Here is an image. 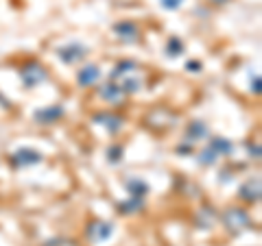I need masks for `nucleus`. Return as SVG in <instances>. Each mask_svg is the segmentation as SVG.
Segmentation results:
<instances>
[{"label":"nucleus","mask_w":262,"mask_h":246,"mask_svg":"<svg viewBox=\"0 0 262 246\" xmlns=\"http://www.w3.org/2000/svg\"><path fill=\"white\" fill-rule=\"evenodd\" d=\"M20 77H22V85L27 89H33V87H37L39 83H44V81L48 79V70L39 61L31 59V61L24 63Z\"/></svg>","instance_id":"f257e3e1"},{"label":"nucleus","mask_w":262,"mask_h":246,"mask_svg":"<svg viewBox=\"0 0 262 246\" xmlns=\"http://www.w3.org/2000/svg\"><path fill=\"white\" fill-rule=\"evenodd\" d=\"M221 218H223L225 229H227V231H232V233L243 231V229H247L249 223H251L249 214L243 207H229V209L223 211V216H221Z\"/></svg>","instance_id":"f03ea898"},{"label":"nucleus","mask_w":262,"mask_h":246,"mask_svg":"<svg viewBox=\"0 0 262 246\" xmlns=\"http://www.w3.org/2000/svg\"><path fill=\"white\" fill-rule=\"evenodd\" d=\"M85 46L83 44H79V42H70V44H66V46H61L59 51H57V57H59V61H63V63H77V61H81L85 57Z\"/></svg>","instance_id":"7ed1b4c3"},{"label":"nucleus","mask_w":262,"mask_h":246,"mask_svg":"<svg viewBox=\"0 0 262 246\" xmlns=\"http://www.w3.org/2000/svg\"><path fill=\"white\" fill-rule=\"evenodd\" d=\"M44 157L39 155L37 151H33V149H20V151H15L11 157H9V163L13 168H24V166H35V163H39Z\"/></svg>","instance_id":"20e7f679"},{"label":"nucleus","mask_w":262,"mask_h":246,"mask_svg":"<svg viewBox=\"0 0 262 246\" xmlns=\"http://www.w3.org/2000/svg\"><path fill=\"white\" fill-rule=\"evenodd\" d=\"M33 118H35V122H39V125H53V122L63 118V105H51V107L37 109L33 113Z\"/></svg>","instance_id":"39448f33"},{"label":"nucleus","mask_w":262,"mask_h":246,"mask_svg":"<svg viewBox=\"0 0 262 246\" xmlns=\"http://www.w3.org/2000/svg\"><path fill=\"white\" fill-rule=\"evenodd\" d=\"M94 122H96V125H103L105 129L110 131V133H118V131L122 129V125H125V120H122L120 116H116V113H112V111H98V113H94Z\"/></svg>","instance_id":"423d86ee"},{"label":"nucleus","mask_w":262,"mask_h":246,"mask_svg":"<svg viewBox=\"0 0 262 246\" xmlns=\"http://www.w3.org/2000/svg\"><path fill=\"white\" fill-rule=\"evenodd\" d=\"M114 33L118 35V39H122V42H138V37H140V29H138V24L136 22H118V24H114Z\"/></svg>","instance_id":"0eeeda50"},{"label":"nucleus","mask_w":262,"mask_h":246,"mask_svg":"<svg viewBox=\"0 0 262 246\" xmlns=\"http://www.w3.org/2000/svg\"><path fill=\"white\" fill-rule=\"evenodd\" d=\"M238 199L249 205L258 203L260 201V179H249L247 183H243L238 190Z\"/></svg>","instance_id":"6e6552de"},{"label":"nucleus","mask_w":262,"mask_h":246,"mask_svg":"<svg viewBox=\"0 0 262 246\" xmlns=\"http://www.w3.org/2000/svg\"><path fill=\"white\" fill-rule=\"evenodd\" d=\"M98 79H101V68H98V65H94V63H90V65H85V68H81V70L77 72V83H79L81 87L96 85Z\"/></svg>","instance_id":"1a4fd4ad"},{"label":"nucleus","mask_w":262,"mask_h":246,"mask_svg":"<svg viewBox=\"0 0 262 246\" xmlns=\"http://www.w3.org/2000/svg\"><path fill=\"white\" fill-rule=\"evenodd\" d=\"M98 96H101L105 103H110V105H120L122 101H125V92H122L120 85H116V83H110V85L101 87L98 89Z\"/></svg>","instance_id":"9d476101"},{"label":"nucleus","mask_w":262,"mask_h":246,"mask_svg":"<svg viewBox=\"0 0 262 246\" xmlns=\"http://www.w3.org/2000/svg\"><path fill=\"white\" fill-rule=\"evenodd\" d=\"M88 233H90V237H92V240L103 242V240H107V237L114 233V227H112L110 223H101V220H96L94 225H90Z\"/></svg>","instance_id":"9b49d317"},{"label":"nucleus","mask_w":262,"mask_h":246,"mask_svg":"<svg viewBox=\"0 0 262 246\" xmlns=\"http://www.w3.org/2000/svg\"><path fill=\"white\" fill-rule=\"evenodd\" d=\"M127 190H129L131 199H142L144 201V196L149 194V185H146L142 179L134 177V179H129V181H127Z\"/></svg>","instance_id":"f8f14e48"},{"label":"nucleus","mask_w":262,"mask_h":246,"mask_svg":"<svg viewBox=\"0 0 262 246\" xmlns=\"http://www.w3.org/2000/svg\"><path fill=\"white\" fill-rule=\"evenodd\" d=\"M203 137H208V127L203 122H190L188 125V139H190V144L199 142Z\"/></svg>","instance_id":"ddd939ff"},{"label":"nucleus","mask_w":262,"mask_h":246,"mask_svg":"<svg viewBox=\"0 0 262 246\" xmlns=\"http://www.w3.org/2000/svg\"><path fill=\"white\" fill-rule=\"evenodd\" d=\"M208 149L214 153L216 157H221V155H229V153H232L234 146H232V142H227L225 137H216V139H212V142H210Z\"/></svg>","instance_id":"4468645a"},{"label":"nucleus","mask_w":262,"mask_h":246,"mask_svg":"<svg viewBox=\"0 0 262 246\" xmlns=\"http://www.w3.org/2000/svg\"><path fill=\"white\" fill-rule=\"evenodd\" d=\"M138 65L134 61H118V65L112 70V81H120L122 77H129V72L134 75V70Z\"/></svg>","instance_id":"2eb2a0df"},{"label":"nucleus","mask_w":262,"mask_h":246,"mask_svg":"<svg viewBox=\"0 0 262 246\" xmlns=\"http://www.w3.org/2000/svg\"><path fill=\"white\" fill-rule=\"evenodd\" d=\"M144 209V201L142 199H129L127 203L120 205V214H136V211Z\"/></svg>","instance_id":"dca6fc26"},{"label":"nucleus","mask_w":262,"mask_h":246,"mask_svg":"<svg viewBox=\"0 0 262 246\" xmlns=\"http://www.w3.org/2000/svg\"><path fill=\"white\" fill-rule=\"evenodd\" d=\"M164 51H166L168 57H179L184 53V42L179 37H170L166 42V48H164Z\"/></svg>","instance_id":"f3484780"},{"label":"nucleus","mask_w":262,"mask_h":246,"mask_svg":"<svg viewBox=\"0 0 262 246\" xmlns=\"http://www.w3.org/2000/svg\"><path fill=\"white\" fill-rule=\"evenodd\" d=\"M122 153H125V149H122L120 144L110 146V151H107V159H110V163H118V161L122 159Z\"/></svg>","instance_id":"a211bd4d"},{"label":"nucleus","mask_w":262,"mask_h":246,"mask_svg":"<svg viewBox=\"0 0 262 246\" xmlns=\"http://www.w3.org/2000/svg\"><path fill=\"white\" fill-rule=\"evenodd\" d=\"M182 3H184V0H162V7H164V9H168V11H175V9L182 7Z\"/></svg>","instance_id":"6ab92c4d"},{"label":"nucleus","mask_w":262,"mask_h":246,"mask_svg":"<svg viewBox=\"0 0 262 246\" xmlns=\"http://www.w3.org/2000/svg\"><path fill=\"white\" fill-rule=\"evenodd\" d=\"M251 87H256V89H253V92H260V77H256V81H253V83H251Z\"/></svg>","instance_id":"aec40b11"},{"label":"nucleus","mask_w":262,"mask_h":246,"mask_svg":"<svg viewBox=\"0 0 262 246\" xmlns=\"http://www.w3.org/2000/svg\"><path fill=\"white\" fill-rule=\"evenodd\" d=\"M199 68H201V65H199V63H194V61L188 63V70H199Z\"/></svg>","instance_id":"412c9836"},{"label":"nucleus","mask_w":262,"mask_h":246,"mask_svg":"<svg viewBox=\"0 0 262 246\" xmlns=\"http://www.w3.org/2000/svg\"><path fill=\"white\" fill-rule=\"evenodd\" d=\"M212 3H214V5H216V0H212Z\"/></svg>","instance_id":"4be33fe9"}]
</instances>
